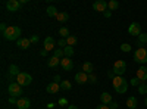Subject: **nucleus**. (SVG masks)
<instances>
[{"mask_svg": "<svg viewBox=\"0 0 147 109\" xmlns=\"http://www.w3.org/2000/svg\"><path fill=\"white\" fill-rule=\"evenodd\" d=\"M121 50L122 52H129L131 50V46L128 43H124V44H121Z\"/></svg>", "mask_w": 147, "mask_h": 109, "instance_id": "32", "label": "nucleus"}, {"mask_svg": "<svg viewBox=\"0 0 147 109\" xmlns=\"http://www.w3.org/2000/svg\"><path fill=\"white\" fill-rule=\"evenodd\" d=\"M46 90H47V93H50V94H57V91L60 90V84H57V83H50L49 86L46 87Z\"/></svg>", "mask_w": 147, "mask_h": 109, "instance_id": "14", "label": "nucleus"}, {"mask_svg": "<svg viewBox=\"0 0 147 109\" xmlns=\"http://www.w3.org/2000/svg\"><path fill=\"white\" fill-rule=\"evenodd\" d=\"M60 65H62V68L65 71H71L74 68V62H72V59L71 58H63V59H60Z\"/></svg>", "mask_w": 147, "mask_h": 109, "instance_id": "11", "label": "nucleus"}, {"mask_svg": "<svg viewBox=\"0 0 147 109\" xmlns=\"http://www.w3.org/2000/svg\"><path fill=\"white\" fill-rule=\"evenodd\" d=\"M128 32L129 35H134V37H138V35L141 34V25L138 22H132L131 25L128 27Z\"/></svg>", "mask_w": 147, "mask_h": 109, "instance_id": "6", "label": "nucleus"}, {"mask_svg": "<svg viewBox=\"0 0 147 109\" xmlns=\"http://www.w3.org/2000/svg\"><path fill=\"white\" fill-rule=\"evenodd\" d=\"M144 103H146V106H147V96H146V100H144Z\"/></svg>", "mask_w": 147, "mask_h": 109, "instance_id": "45", "label": "nucleus"}, {"mask_svg": "<svg viewBox=\"0 0 147 109\" xmlns=\"http://www.w3.org/2000/svg\"><path fill=\"white\" fill-rule=\"evenodd\" d=\"M100 100H102L103 105H109L110 102H113V100H112V96H110L109 93H102V94H100Z\"/></svg>", "mask_w": 147, "mask_h": 109, "instance_id": "19", "label": "nucleus"}, {"mask_svg": "<svg viewBox=\"0 0 147 109\" xmlns=\"http://www.w3.org/2000/svg\"><path fill=\"white\" fill-rule=\"evenodd\" d=\"M71 87H72V84H71L68 80H65V81L60 83V89H62V90H71Z\"/></svg>", "mask_w": 147, "mask_h": 109, "instance_id": "27", "label": "nucleus"}, {"mask_svg": "<svg viewBox=\"0 0 147 109\" xmlns=\"http://www.w3.org/2000/svg\"><path fill=\"white\" fill-rule=\"evenodd\" d=\"M107 106H109L110 109H118V103H116V102H110Z\"/></svg>", "mask_w": 147, "mask_h": 109, "instance_id": "37", "label": "nucleus"}, {"mask_svg": "<svg viewBox=\"0 0 147 109\" xmlns=\"http://www.w3.org/2000/svg\"><path fill=\"white\" fill-rule=\"evenodd\" d=\"M75 81H77L78 84H85V83L88 81V74H85L84 71L77 72V74H75Z\"/></svg>", "mask_w": 147, "mask_h": 109, "instance_id": "12", "label": "nucleus"}, {"mask_svg": "<svg viewBox=\"0 0 147 109\" xmlns=\"http://www.w3.org/2000/svg\"><path fill=\"white\" fill-rule=\"evenodd\" d=\"M9 103H12V105H18V99L13 97V96H10V97H9Z\"/></svg>", "mask_w": 147, "mask_h": 109, "instance_id": "34", "label": "nucleus"}, {"mask_svg": "<svg viewBox=\"0 0 147 109\" xmlns=\"http://www.w3.org/2000/svg\"><path fill=\"white\" fill-rule=\"evenodd\" d=\"M127 106H128L129 109H137V106H138V102H137V99L134 97V96L128 97V99H127Z\"/></svg>", "mask_w": 147, "mask_h": 109, "instance_id": "17", "label": "nucleus"}, {"mask_svg": "<svg viewBox=\"0 0 147 109\" xmlns=\"http://www.w3.org/2000/svg\"><path fill=\"white\" fill-rule=\"evenodd\" d=\"M93 9L96 12H105L107 10V2H105V0H96V2L93 3Z\"/></svg>", "mask_w": 147, "mask_h": 109, "instance_id": "7", "label": "nucleus"}, {"mask_svg": "<svg viewBox=\"0 0 147 109\" xmlns=\"http://www.w3.org/2000/svg\"><path fill=\"white\" fill-rule=\"evenodd\" d=\"M63 52H65V58H71V56L74 55V47H71V46H66L65 49H63Z\"/></svg>", "mask_w": 147, "mask_h": 109, "instance_id": "28", "label": "nucleus"}, {"mask_svg": "<svg viewBox=\"0 0 147 109\" xmlns=\"http://www.w3.org/2000/svg\"><path fill=\"white\" fill-rule=\"evenodd\" d=\"M59 35H60L62 39H68V37H69V30H68L66 27H62V28L59 30Z\"/></svg>", "mask_w": 147, "mask_h": 109, "instance_id": "24", "label": "nucleus"}, {"mask_svg": "<svg viewBox=\"0 0 147 109\" xmlns=\"http://www.w3.org/2000/svg\"><path fill=\"white\" fill-rule=\"evenodd\" d=\"M59 64H60V59H59V58H56V56L50 58V59H49V62H47V65L50 66V68H55V66H57Z\"/></svg>", "mask_w": 147, "mask_h": 109, "instance_id": "21", "label": "nucleus"}, {"mask_svg": "<svg viewBox=\"0 0 147 109\" xmlns=\"http://www.w3.org/2000/svg\"><path fill=\"white\" fill-rule=\"evenodd\" d=\"M40 53H41V56H47V53H49V52H47V50H44V49H43V50H41V52H40Z\"/></svg>", "mask_w": 147, "mask_h": 109, "instance_id": "43", "label": "nucleus"}, {"mask_svg": "<svg viewBox=\"0 0 147 109\" xmlns=\"http://www.w3.org/2000/svg\"><path fill=\"white\" fill-rule=\"evenodd\" d=\"M107 7H109V10H116L119 7V3L116 0H110V2H107Z\"/></svg>", "mask_w": 147, "mask_h": 109, "instance_id": "25", "label": "nucleus"}, {"mask_svg": "<svg viewBox=\"0 0 147 109\" xmlns=\"http://www.w3.org/2000/svg\"><path fill=\"white\" fill-rule=\"evenodd\" d=\"M55 83L60 84V75H55Z\"/></svg>", "mask_w": 147, "mask_h": 109, "instance_id": "42", "label": "nucleus"}, {"mask_svg": "<svg viewBox=\"0 0 147 109\" xmlns=\"http://www.w3.org/2000/svg\"><path fill=\"white\" fill-rule=\"evenodd\" d=\"M77 41H78V40H77L75 35H69V37L66 39V44H68V46H71V47H72V46H75V44H77Z\"/></svg>", "mask_w": 147, "mask_h": 109, "instance_id": "26", "label": "nucleus"}, {"mask_svg": "<svg viewBox=\"0 0 147 109\" xmlns=\"http://www.w3.org/2000/svg\"><path fill=\"white\" fill-rule=\"evenodd\" d=\"M0 30H2V34L7 30V27H6V24H0Z\"/></svg>", "mask_w": 147, "mask_h": 109, "instance_id": "39", "label": "nucleus"}, {"mask_svg": "<svg viewBox=\"0 0 147 109\" xmlns=\"http://www.w3.org/2000/svg\"><path fill=\"white\" fill-rule=\"evenodd\" d=\"M88 81H90L91 84H94V83L97 81V78H96V75H93V74H90V75H88Z\"/></svg>", "mask_w": 147, "mask_h": 109, "instance_id": "35", "label": "nucleus"}, {"mask_svg": "<svg viewBox=\"0 0 147 109\" xmlns=\"http://www.w3.org/2000/svg\"><path fill=\"white\" fill-rule=\"evenodd\" d=\"M69 19V15H68V12H59L57 14V16H56V21H59V22H66Z\"/></svg>", "mask_w": 147, "mask_h": 109, "instance_id": "20", "label": "nucleus"}, {"mask_svg": "<svg viewBox=\"0 0 147 109\" xmlns=\"http://www.w3.org/2000/svg\"><path fill=\"white\" fill-rule=\"evenodd\" d=\"M146 49H147V44H146Z\"/></svg>", "mask_w": 147, "mask_h": 109, "instance_id": "46", "label": "nucleus"}, {"mask_svg": "<svg viewBox=\"0 0 147 109\" xmlns=\"http://www.w3.org/2000/svg\"><path fill=\"white\" fill-rule=\"evenodd\" d=\"M138 93L140 94H147V84L146 83H141L138 86Z\"/></svg>", "mask_w": 147, "mask_h": 109, "instance_id": "29", "label": "nucleus"}, {"mask_svg": "<svg viewBox=\"0 0 147 109\" xmlns=\"http://www.w3.org/2000/svg\"><path fill=\"white\" fill-rule=\"evenodd\" d=\"M66 103H68L66 99H63V97H62V99H59V105H60V106H65Z\"/></svg>", "mask_w": 147, "mask_h": 109, "instance_id": "38", "label": "nucleus"}, {"mask_svg": "<svg viewBox=\"0 0 147 109\" xmlns=\"http://www.w3.org/2000/svg\"><path fill=\"white\" fill-rule=\"evenodd\" d=\"M110 12H112V10H106V12H105L103 15H105L106 18H110V15H112V14H110Z\"/></svg>", "mask_w": 147, "mask_h": 109, "instance_id": "41", "label": "nucleus"}, {"mask_svg": "<svg viewBox=\"0 0 147 109\" xmlns=\"http://www.w3.org/2000/svg\"><path fill=\"white\" fill-rule=\"evenodd\" d=\"M140 84H141V83H140V80H138L137 77H136V78H132V80L129 81V86H134V87H138Z\"/></svg>", "mask_w": 147, "mask_h": 109, "instance_id": "31", "label": "nucleus"}, {"mask_svg": "<svg viewBox=\"0 0 147 109\" xmlns=\"http://www.w3.org/2000/svg\"><path fill=\"white\" fill-rule=\"evenodd\" d=\"M137 78L140 81H147V66H140L137 71Z\"/></svg>", "mask_w": 147, "mask_h": 109, "instance_id": "15", "label": "nucleus"}, {"mask_svg": "<svg viewBox=\"0 0 147 109\" xmlns=\"http://www.w3.org/2000/svg\"><path fill=\"white\" fill-rule=\"evenodd\" d=\"M19 109H28L31 106V100L28 97H19L18 99V105H16Z\"/></svg>", "mask_w": 147, "mask_h": 109, "instance_id": "13", "label": "nucleus"}, {"mask_svg": "<svg viewBox=\"0 0 147 109\" xmlns=\"http://www.w3.org/2000/svg\"><path fill=\"white\" fill-rule=\"evenodd\" d=\"M16 83L19 84V86H30V84L32 83V77L28 74V72H21V74L16 77Z\"/></svg>", "mask_w": 147, "mask_h": 109, "instance_id": "4", "label": "nucleus"}, {"mask_svg": "<svg viewBox=\"0 0 147 109\" xmlns=\"http://www.w3.org/2000/svg\"><path fill=\"white\" fill-rule=\"evenodd\" d=\"M3 37L9 41H13V40H19L21 39V28L16 27V25H9L7 30L3 32Z\"/></svg>", "mask_w": 147, "mask_h": 109, "instance_id": "1", "label": "nucleus"}, {"mask_svg": "<svg viewBox=\"0 0 147 109\" xmlns=\"http://www.w3.org/2000/svg\"><path fill=\"white\" fill-rule=\"evenodd\" d=\"M125 83H127V80H125L124 77H119V75H115V78L112 80V84H113V89H115V90L121 89Z\"/></svg>", "mask_w": 147, "mask_h": 109, "instance_id": "10", "label": "nucleus"}, {"mask_svg": "<svg viewBox=\"0 0 147 109\" xmlns=\"http://www.w3.org/2000/svg\"><path fill=\"white\" fill-rule=\"evenodd\" d=\"M46 12H47V15H49V16H52V18H56V16H57V14H59L57 9H56L55 6H49Z\"/></svg>", "mask_w": 147, "mask_h": 109, "instance_id": "22", "label": "nucleus"}, {"mask_svg": "<svg viewBox=\"0 0 147 109\" xmlns=\"http://www.w3.org/2000/svg\"><path fill=\"white\" fill-rule=\"evenodd\" d=\"M9 74H10V75H16V77H18V75L21 74V71H19V68H18L16 65H10V66H9Z\"/></svg>", "mask_w": 147, "mask_h": 109, "instance_id": "23", "label": "nucleus"}, {"mask_svg": "<svg viewBox=\"0 0 147 109\" xmlns=\"http://www.w3.org/2000/svg\"><path fill=\"white\" fill-rule=\"evenodd\" d=\"M96 109H110V108H109L107 105H103V103H102V105H99V106H97Z\"/></svg>", "mask_w": 147, "mask_h": 109, "instance_id": "40", "label": "nucleus"}, {"mask_svg": "<svg viewBox=\"0 0 147 109\" xmlns=\"http://www.w3.org/2000/svg\"><path fill=\"white\" fill-rule=\"evenodd\" d=\"M134 60L138 64H147V49L146 47H140L134 53Z\"/></svg>", "mask_w": 147, "mask_h": 109, "instance_id": "2", "label": "nucleus"}, {"mask_svg": "<svg viewBox=\"0 0 147 109\" xmlns=\"http://www.w3.org/2000/svg\"><path fill=\"white\" fill-rule=\"evenodd\" d=\"M7 91L10 96H13V97H22V89L18 83H10L9 87H7Z\"/></svg>", "mask_w": 147, "mask_h": 109, "instance_id": "5", "label": "nucleus"}, {"mask_svg": "<svg viewBox=\"0 0 147 109\" xmlns=\"http://www.w3.org/2000/svg\"><path fill=\"white\" fill-rule=\"evenodd\" d=\"M38 40H40L38 35H32V37H30V41L31 43H38Z\"/></svg>", "mask_w": 147, "mask_h": 109, "instance_id": "36", "label": "nucleus"}, {"mask_svg": "<svg viewBox=\"0 0 147 109\" xmlns=\"http://www.w3.org/2000/svg\"><path fill=\"white\" fill-rule=\"evenodd\" d=\"M16 44H18V47H19V49L25 50V49H28V47H30L31 41H30V39H24V37H21V39L16 41Z\"/></svg>", "mask_w": 147, "mask_h": 109, "instance_id": "16", "label": "nucleus"}, {"mask_svg": "<svg viewBox=\"0 0 147 109\" xmlns=\"http://www.w3.org/2000/svg\"><path fill=\"white\" fill-rule=\"evenodd\" d=\"M68 109H78V106H75V105H69Z\"/></svg>", "mask_w": 147, "mask_h": 109, "instance_id": "44", "label": "nucleus"}, {"mask_svg": "<svg viewBox=\"0 0 147 109\" xmlns=\"http://www.w3.org/2000/svg\"><path fill=\"white\" fill-rule=\"evenodd\" d=\"M6 7L9 12H18L21 7V2H18V0H9L6 3Z\"/></svg>", "mask_w": 147, "mask_h": 109, "instance_id": "8", "label": "nucleus"}, {"mask_svg": "<svg viewBox=\"0 0 147 109\" xmlns=\"http://www.w3.org/2000/svg\"><path fill=\"white\" fill-rule=\"evenodd\" d=\"M93 69H94V66H93V64L91 62H84L82 64V71L85 72V74H93Z\"/></svg>", "mask_w": 147, "mask_h": 109, "instance_id": "18", "label": "nucleus"}, {"mask_svg": "<svg viewBox=\"0 0 147 109\" xmlns=\"http://www.w3.org/2000/svg\"><path fill=\"white\" fill-rule=\"evenodd\" d=\"M113 72H115V75H119V77H122V74H125L127 72V62L125 60L118 59L113 65Z\"/></svg>", "mask_w": 147, "mask_h": 109, "instance_id": "3", "label": "nucleus"}, {"mask_svg": "<svg viewBox=\"0 0 147 109\" xmlns=\"http://www.w3.org/2000/svg\"><path fill=\"white\" fill-rule=\"evenodd\" d=\"M57 46H60V47H63V49H65V47L68 46V44H66V39H60V40L57 41Z\"/></svg>", "mask_w": 147, "mask_h": 109, "instance_id": "33", "label": "nucleus"}, {"mask_svg": "<svg viewBox=\"0 0 147 109\" xmlns=\"http://www.w3.org/2000/svg\"><path fill=\"white\" fill-rule=\"evenodd\" d=\"M55 56L59 58V59H63V58H65V52H63V49H56V50H55Z\"/></svg>", "mask_w": 147, "mask_h": 109, "instance_id": "30", "label": "nucleus"}, {"mask_svg": "<svg viewBox=\"0 0 147 109\" xmlns=\"http://www.w3.org/2000/svg\"><path fill=\"white\" fill-rule=\"evenodd\" d=\"M55 47H56V44H55V40H53V37H46L44 39V50H47V52H50V50H55Z\"/></svg>", "mask_w": 147, "mask_h": 109, "instance_id": "9", "label": "nucleus"}]
</instances>
